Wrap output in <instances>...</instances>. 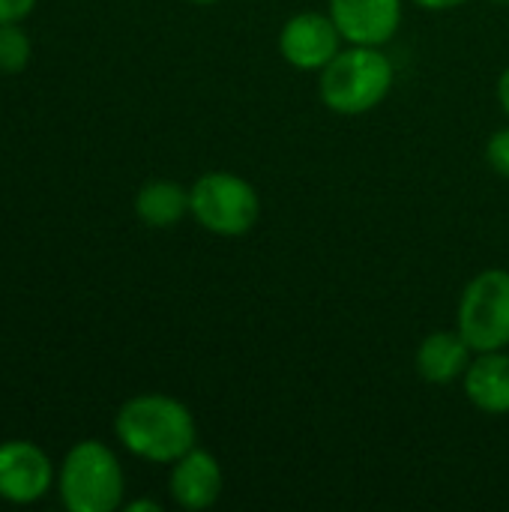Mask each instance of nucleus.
Returning a JSON list of instances; mask_svg holds the SVG:
<instances>
[{"instance_id": "13", "label": "nucleus", "mask_w": 509, "mask_h": 512, "mask_svg": "<svg viewBox=\"0 0 509 512\" xmlns=\"http://www.w3.org/2000/svg\"><path fill=\"white\" fill-rule=\"evenodd\" d=\"M30 60V39L15 24H0V72H21Z\"/></svg>"}, {"instance_id": "6", "label": "nucleus", "mask_w": 509, "mask_h": 512, "mask_svg": "<svg viewBox=\"0 0 509 512\" xmlns=\"http://www.w3.org/2000/svg\"><path fill=\"white\" fill-rule=\"evenodd\" d=\"M279 51L294 69L321 72L342 51V33L330 12H300L282 24Z\"/></svg>"}, {"instance_id": "11", "label": "nucleus", "mask_w": 509, "mask_h": 512, "mask_svg": "<svg viewBox=\"0 0 509 512\" xmlns=\"http://www.w3.org/2000/svg\"><path fill=\"white\" fill-rule=\"evenodd\" d=\"M465 396L483 414H509V354L483 351L471 360L465 372Z\"/></svg>"}, {"instance_id": "18", "label": "nucleus", "mask_w": 509, "mask_h": 512, "mask_svg": "<svg viewBox=\"0 0 509 512\" xmlns=\"http://www.w3.org/2000/svg\"><path fill=\"white\" fill-rule=\"evenodd\" d=\"M126 510L129 512H159V504H156V501H135V504H129Z\"/></svg>"}, {"instance_id": "8", "label": "nucleus", "mask_w": 509, "mask_h": 512, "mask_svg": "<svg viewBox=\"0 0 509 512\" xmlns=\"http://www.w3.org/2000/svg\"><path fill=\"white\" fill-rule=\"evenodd\" d=\"M51 486L48 456L27 441L0 444V498L12 504H33Z\"/></svg>"}, {"instance_id": "1", "label": "nucleus", "mask_w": 509, "mask_h": 512, "mask_svg": "<svg viewBox=\"0 0 509 512\" xmlns=\"http://www.w3.org/2000/svg\"><path fill=\"white\" fill-rule=\"evenodd\" d=\"M114 432L129 453L159 465H174L198 441L192 411L162 393H144L129 399L117 411Z\"/></svg>"}, {"instance_id": "5", "label": "nucleus", "mask_w": 509, "mask_h": 512, "mask_svg": "<svg viewBox=\"0 0 509 512\" xmlns=\"http://www.w3.org/2000/svg\"><path fill=\"white\" fill-rule=\"evenodd\" d=\"M474 354L507 351L509 348V270L492 267L477 273L459 300L456 327Z\"/></svg>"}, {"instance_id": "10", "label": "nucleus", "mask_w": 509, "mask_h": 512, "mask_svg": "<svg viewBox=\"0 0 509 512\" xmlns=\"http://www.w3.org/2000/svg\"><path fill=\"white\" fill-rule=\"evenodd\" d=\"M474 360V348L459 330H438L429 333L417 348V372L429 384H453L465 378Z\"/></svg>"}, {"instance_id": "4", "label": "nucleus", "mask_w": 509, "mask_h": 512, "mask_svg": "<svg viewBox=\"0 0 509 512\" xmlns=\"http://www.w3.org/2000/svg\"><path fill=\"white\" fill-rule=\"evenodd\" d=\"M60 498L69 512H111L123 501V471L117 456L99 441L69 450L60 471Z\"/></svg>"}, {"instance_id": "9", "label": "nucleus", "mask_w": 509, "mask_h": 512, "mask_svg": "<svg viewBox=\"0 0 509 512\" xmlns=\"http://www.w3.org/2000/svg\"><path fill=\"white\" fill-rule=\"evenodd\" d=\"M168 486L183 510H207L222 495V468L213 453L192 447L174 462Z\"/></svg>"}, {"instance_id": "15", "label": "nucleus", "mask_w": 509, "mask_h": 512, "mask_svg": "<svg viewBox=\"0 0 509 512\" xmlns=\"http://www.w3.org/2000/svg\"><path fill=\"white\" fill-rule=\"evenodd\" d=\"M36 0H0V24H18L24 15H30Z\"/></svg>"}, {"instance_id": "16", "label": "nucleus", "mask_w": 509, "mask_h": 512, "mask_svg": "<svg viewBox=\"0 0 509 512\" xmlns=\"http://www.w3.org/2000/svg\"><path fill=\"white\" fill-rule=\"evenodd\" d=\"M417 6H423V9H432V12H444V9H456V6H462L465 0H414Z\"/></svg>"}, {"instance_id": "2", "label": "nucleus", "mask_w": 509, "mask_h": 512, "mask_svg": "<svg viewBox=\"0 0 509 512\" xmlns=\"http://www.w3.org/2000/svg\"><path fill=\"white\" fill-rule=\"evenodd\" d=\"M393 87V63L375 45H351L339 51L318 81L321 102L336 114H366L378 108Z\"/></svg>"}, {"instance_id": "20", "label": "nucleus", "mask_w": 509, "mask_h": 512, "mask_svg": "<svg viewBox=\"0 0 509 512\" xmlns=\"http://www.w3.org/2000/svg\"><path fill=\"white\" fill-rule=\"evenodd\" d=\"M492 3H501V6H509V0H492Z\"/></svg>"}, {"instance_id": "14", "label": "nucleus", "mask_w": 509, "mask_h": 512, "mask_svg": "<svg viewBox=\"0 0 509 512\" xmlns=\"http://www.w3.org/2000/svg\"><path fill=\"white\" fill-rule=\"evenodd\" d=\"M486 159H489V165H492L501 177H507L509 180V126L498 129V132L489 138V144H486Z\"/></svg>"}, {"instance_id": "3", "label": "nucleus", "mask_w": 509, "mask_h": 512, "mask_svg": "<svg viewBox=\"0 0 509 512\" xmlns=\"http://www.w3.org/2000/svg\"><path fill=\"white\" fill-rule=\"evenodd\" d=\"M189 213L219 237H243L261 216V198L249 180L231 171H207L189 189Z\"/></svg>"}, {"instance_id": "12", "label": "nucleus", "mask_w": 509, "mask_h": 512, "mask_svg": "<svg viewBox=\"0 0 509 512\" xmlns=\"http://www.w3.org/2000/svg\"><path fill=\"white\" fill-rule=\"evenodd\" d=\"M135 213L150 228H171L189 213V192L171 180H153L135 195Z\"/></svg>"}, {"instance_id": "17", "label": "nucleus", "mask_w": 509, "mask_h": 512, "mask_svg": "<svg viewBox=\"0 0 509 512\" xmlns=\"http://www.w3.org/2000/svg\"><path fill=\"white\" fill-rule=\"evenodd\" d=\"M498 102H501L504 114L509 117V66L504 69V75L498 78Z\"/></svg>"}, {"instance_id": "7", "label": "nucleus", "mask_w": 509, "mask_h": 512, "mask_svg": "<svg viewBox=\"0 0 509 512\" xmlns=\"http://www.w3.org/2000/svg\"><path fill=\"white\" fill-rule=\"evenodd\" d=\"M330 18L345 42L381 48L399 33L402 0H330Z\"/></svg>"}, {"instance_id": "19", "label": "nucleus", "mask_w": 509, "mask_h": 512, "mask_svg": "<svg viewBox=\"0 0 509 512\" xmlns=\"http://www.w3.org/2000/svg\"><path fill=\"white\" fill-rule=\"evenodd\" d=\"M189 3H201V6H207V3H216V0H189Z\"/></svg>"}]
</instances>
